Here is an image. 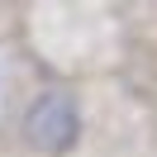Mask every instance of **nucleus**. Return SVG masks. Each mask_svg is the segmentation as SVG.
<instances>
[{"label": "nucleus", "mask_w": 157, "mask_h": 157, "mask_svg": "<svg viewBox=\"0 0 157 157\" xmlns=\"http://www.w3.org/2000/svg\"><path fill=\"white\" fill-rule=\"evenodd\" d=\"M81 100L71 90H38V95L24 105L19 133L33 152L43 157H67L71 147L81 143Z\"/></svg>", "instance_id": "f257e3e1"}]
</instances>
